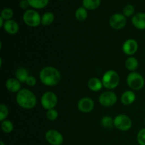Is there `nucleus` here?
Masks as SVG:
<instances>
[{"label":"nucleus","mask_w":145,"mask_h":145,"mask_svg":"<svg viewBox=\"0 0 145 145\" xmlns=\"http://www.w3.org/2000/svg\"><path fill=\"white\" fill-rule=\"evenodd\" d=\"M45 137L47 142L52 145H62L64 141L62 135L59 132L53 129L47 131Z\"/></svg>","instance_id":"9d476101"},{"label":"nucleus","mask_w":145,"mask_h":145,"mask_svg":"<svg viewBox=\"0 0 145 145\" xmlns=\"http://www.w3.org/2000/svg\"><path fill=\"white\" fill-rule=\"evenodd\" d=\"M28 76H29V74H28V70L24 67L18 68L15 72V78L18 79L20 82H25V83Z\"/></svg>","instance_id":"6ab92c4d"},{"label":"nucleus","mask_w":145,"mask_h":145,"mask_svg":"<svg viewBox=\"0 0 145 145\" xmlns=\"http://www.w3.org/2000/svg\"><path fill=\"white\" fill-rule=\"evenodd\" d=\"M5 21V20L0 16V27H1V28H3V26H4V23H5V21Z\"/></svg>","instance_id":"473e14b6"},{"label":"nucleus","mask_w":145,"mask_h":145,"mask_svg":"<svg viewBox=\"0 0 145 145\" xmlns=\"http://www.w3.org/2000/svg\"><path fill=\"white\" fill-rule=\"evenodd\" d=\"M59 1H62V0H59Z\"/></svg>","instance_id":"f704fd0d"},{"label":"nucleus","mask_w":145,"mask_h":145,"mask_svg":"<svg viewBox=\"0 0 145 145\" xmlns=\"http://www.w3.org/2000/svg\"><path fill=\"white\" fill-rule=\"evenodd\" d=\"M101 125L103 127L106 128H110L114 125V120L112 118V117L108 116H106L101 119Z\"/></svg>","instance_id":"393cba45"},{"label":"nucleus","mask_w":145,"mask_h":145,"mask_svg":"<svg viewBox=\"0 0 145 145\" xmlns=\"http://www.w3.org/2000/svg\"><path fill=\"white\" fill-rule=\"evenodd\" d=\"M101 4V0H83L82 5L86 10H95Z\"/></svg>","instance_id":"aec40b11"},{"label":"nucleus","mask_w":145,"mask_h":145,"mask_svg":"<svg viewBox=\"0 0 145 145\" xmlns=\"http://www.w3.org/2000/svg\"><path fill=\"white\" fill-rule=\"evenodd\" d=\"M125 67L127 68V70L133 72H135L137 69L139 62L137 58H135V57H129L126 59L125 62Z\"/></svg>","instance_id":"a211bd4d"},{"label":"nucleus","mask_w":145,"mask_h":145,"mask_svg":"<svg viewBox=\"0 0 145 145\" xmlns=\"http://www.w3.org/2000/svg\"><path fill=\"white\" fill-rule=\"evenodd\" d=\"M1 130L5 133H10L14 130V125L12 122L8 120H4L1 121Z\"/></svg>","instance_id":"b1692460"},{"label":"nucleus","mask_w":145,"mask_h":145,"mask_svg":"<svg viewBox=\"0 0 145 145\" xmlns=\"http://www.w3.org/2000/svg\"><path fill=\"white\" fill-rule=\"evenodd\" d=\"M123 51L125 55H133L138 50V43L134 39H127L123 45Z\"/></svg>","instance_id":"f8f14e48"},{"label":"nucleus","mask_w":145,"mask_h":145,"mask_svg":"<svg viewBox=\"0 0 145 145\" xmlns=\"http://www.w3.org/2000/svg\"><path fill=\"white\" fill-rule=\"evenodd\" d=\"M0 145H5V144H4L3 141H1L0 142Z\"/></svg>","instance_id":"72a5a7b5"},{"label":"nucleus","mask_w":145,"mask_h":145,"mask_svg":"<svg viewBox=\"0 0 145 145\" xmlns=\"http://www.w3.org/2000/svg\"><path fill=\"white\" fill-rule=\"evenodd\" d=\"M16 101L18 106L24 109H32L37 104L35 95L27 89H21L17 93Z\"/></svg>","instance_id":"f03ea898"},{"label":"nucleus","mask_w":145,"mask_h":145,"mask_svg":"<svg viewBox=\"0 0 145 145\" xmlns=\"http://www.w3.org/2000/svg\"><path fill=\"white\" fill-rule=\"evenodd\" d=\"M29 6L30 5L28 0H21L19 3V7H21V8H22V9H27Z\"/></svg>","instance_id":"2f4dec72"},{"label":"nucleus","mask_w":145,"mask_h":145,"mask_svg":"<svg viewBox=\"0 0 145 145\" xmlns=\"http://www.w3.org/2000/svg\"><path fill=\"white\" fill-rule=\"evenodd\" d=\"M14 16V11L11 8H5L1 11V17L4 18L5 21H8V20H11Z\"/></svg>","instance_id":"a878e982"},{"label":"nucleus","mask_w":145,"mask_h":145,"mask_svg":"<svg viewBox=\"0 0 145 145\" xmlns=\"http://www.w3.org/2000/svg\"><path fill=\"white\" fill-rule=\"evenodd\" d=\"M127 24L126 17L123 14H115L110 16L109 24L110 27L115 30H120L124 28Z\"/></svg>","instance_id":"1a4fd4ad"},{"label":"nucleus","mask_w":145,"mask_h":145,"mask_svg":"<svg viewBox=\"0 0 145 145\" xmlns=\"http://www.w3.org/2000/svg\"><path fill=\"white\" fill-rule=\"evenodd\" d=\"M5 85L7 90L12 93H18L21 89V82L16 78H10L7 79Z\"/></svg>","instance_id":"2eb2a0df"},{"label":"nucleus","mask_w":145,"mask_h":145,"mask_svg":"<svg viewBox=\"0 0 145 145\" xmlns=\"http://www.w3.org/2000/svg\"><path fill=\"white\" fill-rule=\"evenodd\" d=\"M55 21V15L52 12H46L41 17V24L43 25H50Z\"/></svg>","instance_id":"412c9836"},{"label":"nucleus","mask_w":145,"mask_h":145,"mask_svg":"<svg viewBox=\"0 0 145 145\" xmlns=\"http://www.w3.org/2000/svg\"><path fill=\"white\" fill-rule=\"evenodd\" d=\"M3 28L9 35H15L18 32L19 25H18V23L16 21L11 19L8 20V21H5Z\"/></svg>","instance_id":"4468645a"},{"label":"nucleus","mask_w":145,"mask_h":145,"mask_svg":"<svg viewBox=\"0 0 145 145\" xmlns=\"http://www.w3.org/2000/svg\"><path fill=\"white\" fill-rule=\"evenodd\" d=\"M88 13L87 10L84 7H79L75 12V17L79 21H84L87 18Z\"/></svg>","instance_id":"5701e85b"},{"label":"nucleus","mask_w":145,"mask_h":145,"mask_svg":"<svg viewBox=\"0 0 145 145\" xmlns=\"http://www.w3.org/2000/svg\"><path fill=\"white\" fill-rule=\"evenodd\" d=\"M88 87L92 91H99L103 87L102 81L97 77H92L88 81Z\"/></svg>","instance_id":"f3484780"},{"label":"nucleus","mask_w":145,"mask_h":145,"mask_svg":"<svg viewBox=\"0 0 145 145\" xmlns=\"http://www.w3.org/2000/svg\"><path fill=\"white\" fill-rule=\"evenodd\" d=\"M103 86L106 89L111 90L118 86L120 83V76L114 70H108L104 73L102 77Z\"/></svg>","instance_id":"7ed1b4c3"},{"label":"nucleus","mask_w":145,"mask_h":145,"mask_svg":"<svg viewBox=\"0 0 145 145\" xmlns=\"http://www.w3.org/2000/svg\"><path fill=\"white\" fill-rule=\"evenodd\" d=\"M132 23L139 30L145 29V13L140 12L134 14L132 18Z\"/></svg>","instance_id":"ddd939ff"},{"label":"nucleus","mask_w":145,"mask_h":145,"mask_svg":"<svg viewBox=\"0 0 145 145\" xmlns=\"http://www.w3.org/2000/svg\"><path fill=\"white\" fill-rule=\"evenodd\" d=\"M135 7L132 4H127L123 8V14L125 17H130L133 16L135 13Z\"/></svg>","instance_id":"bb28decb"},{"label":"nucleus","mask_w":145,"mask_h":145,"mask_svg":"<svg viewBox=\"0 0 145 145\" xmlns=\"http://www.w3.org/2000/svg\"><path fill=\"white\" fill-rule=\"evenodd\" d=\"M144 123H145V118H144Z\"/></svg>","instance_id":"c9c22d12"},{"label":"nucleus","mask_w":145,"mask_h":145,"mask_svg":"<svg viewBox=\"0 0 145 145\" xmlns=\"http://www.w3.org/2000/svg\"><path fill=\"white\" fill-rule=\"evenodd\" d=\"M29 5L36 9L43 8L48 4L49 0H28Z\"/></svg>","instance_id":"4be33fe9"},{"label":"nucleus","mask_w":145,"mask_h":145,"mask_svg":"<svg viewBox=\"0 0 145 145\" xmlns=\"http://www.w3.org/2000/svg\"><path fill=\"white\" fill-rule=\"evenodd\" d=\"M127 84L132 90L139 91L144 86V77L138 72H133L127 76Z\"/></svg>","instance_id":"20e7f679"},{"label":"nucleus","mask_w":145,"mask_h":145,"mask_svg":"<svg viewBox=\"0 0 145 145\" xmlns=\"http://www.w3.org/2000/svg\"><path fill=\"white\" fill-rule=\"evenodd\" d=\"M46 117L50 121H54V120H57V118H58L57 111L55 108L48 110L46 113Z\"/></svg>","instance_id":"cd10ccee"},{"label":"nucleus","mask_w":145,"mask_h":145,"mask_svg":"<svg viewBox=\"0 0 145 145\" xmlns=\"http://www.w3.org/2000/svg\"><path fill=\"white\" fill-rule=\"evenodd\" d=\"M77 108L82 113H90L94 108V102L90 98H82L78 102Z\"/></svg>","instance_id":"9b49d317"},{"label":"nucleus","mask_w":145,"mask_h":145,"mask_svg":"<svg viewBox=\"0 0 145 145\" xmlns=\"http://www.w3.org/2000/svg\"><path fill=\"white\" fill-rule=\"evenodd\" d=\"M40 103L44 109H52L57 104V96L54 92L47 91L42 94Z\"/></svg>","instance_id":"423d86ee"},{"label":"nucleus","mask_w":145,"mask_h":145,"mask_svg":"<svg viewBox=\"0 0 145 145\" xmlns=\"http://www.w3.org/2000/svg\"><path fill=\"white\" fill-rule=\"evenodd\" d=\"M40 80L44 85L54 86L61 80V74L58 69L54 67H45L41 69L39 74Z\"/></svg>","instance_id":"f257e3e1"},{"label":"nucleus","mask_w":145,"mask_h":145,"mask_svg":"<svg viewBox=\"0 0 145 145\" xmlns=\"http://www.w3.org/2000/svg\"><path fill=\"white\" fill-rule=\"evenodd\" d=\"M117 101V95L111 91H106L103 92L99 98L100 104L104 107H111L116 104Z\"/></svg>","instance_id":"6e6552de"},{"label":"nucleus","mask_w":145,"mask_h":145,"mask_svg":"<svg viewBox=\"0 0 145 145\" xmlns=\"http://www.w3.org/2000/svg\"><path fill=\"white\" fill-rule=\"evenodd\" d=\"M23 20L30 27H37L41 24V16L39 13L34 9H28L23 15Z\"/></svg>","instance_id":"39448f33"},{"label":"nucleus","mask_w":145,"mask_h":145,"mask_svg":"<svg viewBox=\"0 0 145 145\" xmlns=\"http://www.w3.org/2000/svg\"><path fill=\"white\" fill-rule=\"evenodd\" d=\"M137 140L140 145H145V128L142 129L139 131Z\"/></svg>","instance_id":"c756f323"},{"label":"nucleus","mask_w":145,"mask_h":145,"mask_svg":"<svg viewBox=\"0 0 145 145\" xmlns=\"http://www.w3.org/2000/svg\"><path fill=\"white\" fill-rule=\"evenodd\" d=\"M25 83H26V84L28 85V86H31V87H32V86H35V84H36L37 83V80L34 76H29L28 77V79H26Z\"/></svg>","instance_id":"7c9ffc66"},{"label":"nucleus","mask_w":145,"mask_h":145,"mask_svg":"<svg viewBox=\"0 0 145 145\" xmlns=\"http://www.w3.org/2000/svg\"><path fill=\"white\" fill-rule=\"evenodd\" d=\"M132 125L131 119L127 115L120 114L114 118V126L120 131H128Z\"/></svg>","instance_id":"0eeeda50"},{"label":"nucleus","mask_w":145,"mask_h":145,"mask_svg":"<svg viewBox=\"0 0 145 145\" xmlns=\"http://www.w3.org/2000/svg\"><path fill=\"white\" fill-rule=\"evenodd\" d=\"M8 109L7 106L4 104L0 105V121L6 120V118L8 116Z\"/></svg>","instance_id":"c85d7f7f"},{"label":"nucleus","mask_w":145,"mask_h":145,"mask_svg":"<svg viewBox=\"0 0 145 145\" xmlns=\"http://www.w3.org/2000/svg\"><path fill=\"white\" fill-rule=\"evenodd\" d=\"M136 99V96L133 91H126L122 94L121 100L122 103L125 106H129L135 102Z\"/></svg>","instance_id":"dca6fc26"}]
</instances>
